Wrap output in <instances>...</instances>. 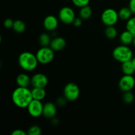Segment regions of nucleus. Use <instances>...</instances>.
<instances>
[{"mask_svg":"<svg viewBox=\"0 0 135 135\" xmlns=\"http://www.w3.org/2000/svg\"><path fill=\"white\" fill-rule=\"evenodd\" d=\"M32 100V91L28 87L18 86L12 93V101L18 108H27Z\"/></svg>","mask_w":135,"mask_h":135,"instance_id":"f257e3e1","label":"nucleus"},{"mask_svg":"<svg viewBox=\"0 0 135 135\" xmlns=\"http://www.w3.org/2000/svg\"><path fill=\"white\" fill-rule=\"evenodd\" d=\"M18 63L22 69L25 71H32L36 69L38 62L36 55L30 51H24L19 55Z\"/></svg>","mask_w":135,"mask_h":135,"instance_id":"f03ea898","label":"nucleus"},{"mask_svg":"<svg viewBox=\"0 0 135 135\" xmlns=\"http://www.w3.org/2000/svg\"><path fill=\"white\" fill-rule=\"evenodd\" d=\"M113 58L120 63L131 61L133 58V52L131 49L126 45H121L113 50L112 53Z\"/></svg>","mask_w":135,"mask_h":135,"instance_id":"7ed1b4c3","label":"nucleus"},{"mask_svg":"<svg viewBox=\"0 0 135 135\" xmlns=\"http://www.w3.org/2000/svg\"><path fill=\"white\" fill-rule=\"evenodd\" d=\"M36 57L40 64L46 65L53 61L54 59V51L48 46H44L37 51Z\"/></svg>","mask_w":135,"mask_h":135,"instance_id":"20e7f679","label":"nucleus"},{"mask_svg":"<svg viewBox=\"0 0 135 135\" xmlns=\"http://www.w3.org/2000/svg\"><path fill=\"white\" fill-rule=\"evenodd\" d=\"M101 19L103 24L106 26H115L119 19L118 12L112 8L105 9L102 13Z\"/></svg>","mask_w":135,"mask_h":135,"instance_id":"39448f33","label":"nucleus"},{"mask_svg":"<svg viewBox=\"0 0 135 135\" xmlns=\"http://www.w3.org/2000/svg\"><path fill=\"white\" fill-rule=\"evenodd\" d=\"M80 88L77 84L74 83H69L65 85L63 89V95L67 100L73 102L77 100L80 96Z\"/></svg>","mask_w":135,"mask_h":135,"instance_id":"423d86ee","label":"nucleus"},{"mask_svg":"<svg viewBox=\"0 0 135 135\" xmlns=\"http://www.w3.org/2000/svg\"><path fill=\"white\" fill-rule=\"evenodd\" d=\"M59 19L65 25L73 24L75 19V13L72 8L69 7H64L59 10L58 14Z\"/></svg>","mask_w":135,"mask_h":135,"instance_id":"0eeeda50","label":"nucleus"},{"mask_svg":"<svg viewBox=\"0 0 135 135\" xmlns=\"http://www.w3.org/2000/svg\"><path fill=\"white\" fill-rule=\"evenodd\" d=\"M26 108L30 115L33 117H39L43 115L44 104L40 100L33 99Z\"/></svg>","mask_w":135,"mask_h":135,"instance_id":"6e6552de","label":"nucleus"},{"mask_svg":"<svg viewBox=\"0 0 135 135\" xmlns=\"http://www.w3.org/2000/svg\"><path fill=\"white\" fill-rule=\"evenodd\" d=\"M135 86V79L133 75H124L119 81V88L123 92L131 91Z\"/></svg>","mask_w":135,"mask_h":135,"instance_id":"1a4fd4ad","label":"nucleus"},{"mask_svg":"<svg viewBox=\"0 0 135 135\" xmlns=\"http://www.w3.org/2000/svg\"><path fill=\"white\" fill-rule=\"evenodd\" d=\"M48 84L47 76L43 73H36L31 77V84L33 87L44 88Z\"/></svg>","mask_w":135,"mask_h":135,"instance_id":"9d476101","label":"nucleus"},{"mask_svg":"<svg viewBox=\"0 0 135 135\" xmlns=\"http://www.w3.org/2000/svg\"><path fill=\"white\" fill-rule=\"evenodd\" d=\"M59 21L57 18L54 15H47L44 19L43 25L44 28L47 31H54L57 28Z\"/></svg>","mask_w":135,"mask_h":135,"instance_id":"9b49d317","label":"nucleus"},{"mask_svg":"<svg viewBox=\"0 0 135 135\" xmlns=\"http://www.w3.org/2000/svg\"><path fill=\"white\" fill-rule=\"evenodd\" d=\"M57 113V108L52 102H47L44 104L43 115L46 118L52 119Z\"/></svg>","mask_w":135,"mask_h":135,"instance_id":"f8f14e48","label":"nucleus"},{"mask_svg":"<svg viewBox=\"0 0 135 135\" xmlns=\"http://www.w3.org/2000/svg\"><path fill=\"white\" fill-rule=\"evenodd\" d=\"M66 46V41L62 37H55L51 40L50 47L54 51H59L63 50Z\"/></svg>","mask_w":135,"mask_h":135,"instance_id":"ddd939ff","label":"nucleus"},{"mask_svg":"<svg viewBox=\"0 0 135 135\" xmlns=\"http://www.w3.org/2000/svg\"><path fill=\"white\" fill-rule=\"evenodd\" d=\"M16 83L18 86L28 87L31 84V78L26 73H21L16 78Z\"/></svg>","mask_w":135,"mask_h":135,"instance_id":"4468645a","label":"nucleus"},{"mask_svg":"<svg viewBox=\"0 0 135 135\" xmlns=\"http://www.w3.org/2000/svg\"><path fill=\"white\" fill-rule=\"evenodd\" d=\"M134 38V36L131 32H129V30H126L120 34L119 40L122 44L129 46V45L133 43Z\"/></svg>","mask_w":135,"mask_h":135,"instance_id":"2eb2a0df","label":"nucleus"},{"mask_svg":"<svg viewBox=\"0 0 135 135\" xmlns=\"http://www.w3.org/2000/svg\"><path fill=\"white\" fill-rule=\"evenodd\" d=\"M32 91V95L34 100H43L46 96V92L44 88H37V87H33Z\"/></svg>","mask_w":135,"mask_h":135,"instance_id":"dca6fc26","label":"nucleus"},{"mask_svg":"<svg viewBox=\"0 0 135 135\" xmlns=\"http://www.w3.org/2000/svg\"><path fill=\"white\" fill-rule=\"evenodd\" d=\"M121 70L124 75H133L135 73V70L133 67L132 61H129L121 63Z\"/></svg>","mask_w":135,"mask_h":135,"instance_id":"f3484780","label":"nucleus"},{"mask_svg":"<svg viewBox=\"0 0 135 135\" xmlns=\"http://www.w3.org/2000/svg\"><path fill=\"white\" fill-rule=\"evenodd\" d=\"M119 14V17L120 19H121L122 21H128L130 18L132 17V13L131 10L130 9V8L128 7H123L118 12Z\"/></svg>","mask_w":135,"mask_h":135,"instance_id":"a211bd4d","label":"nucleus"},{"mask_svg":"<svg viewBox=\"0 0 135 135\" xmlns=\"http://www.w3.org/2000/svg\"><path fill=\"white\" fill-rule=\"evenodd\" d=\"M92 15V11L90 7L88 5L80 8L79 11V16L83 20H87L91 17Z\"/></svg>","mask_w":135,"mask_h":135,"instance_id":"6ab92c4d","label":"nucleus"},{"mask_svg":"<svg viewBox=\"0 0 135 135\" xmlns=\"http://www.w3.org/2000/svg\"><path fill=\"white\" fill-rule=\"evenodd\" d=\"M13 29L17 33H22L26 30V25L21 20H16L14 21Z\"/></svg>","mask_w":135,"mask_h":135,"instance_id":"aec40b11","label":"nucleus"},{"mask_svg":"<svg viewBox=\"0 0 135 135\" xmlns=\"http://www.w3.org/2000/svg\"><path fill=\"white\" fill-rule=\"evenodd\" d=\"M117 30L114 26H108L105 29V35L109 39H114L117 37Z\"/></svg>","mask_w":135,"mask_h":135,"instance_id":"412c9836","label":"nucleus"},{"mask_svg":"<svg viewBox=\"0 0 135 135\" xmlns=\"http://www.w3.org/2000/svg\"><path fill=\"white\" fill-rule=\"evenodd\" d=\"M51 41V38L47 33H43L39 36V43L42 47L50 46Z\"/></svg>","mask_w":135,"mask_h":135,"instance_id":"4be33fe9","label":"nucleus"},{"mask_svg":"<svg viewBox=\"0 0 135 135\" xmlns=\"http://www.w3.org/2000/svg\"><path fill=\"white\" fill-rule=\"evenodd\" d=\"M126 29L135 36V17H133L127 21Z\"/></svg>","mask_w":135,"mask_h":135,"instance_id":"5701e85b","label":"nucleus"},{"mask_svg":"<svg viewBox=\"0 0 135 135\" xmlns=\"http://www.w3.org/2000/svg\"><path fill=\"white\" fill-rule=\"evenodd\" d=\"M134 94L131 92V91H128V92H124L123 95V100L125 104H130L134 101Z\"/></svg>","mask_w":135,"mask_h":135,"instance_id":"b1692460","label":"nucleus"},{"mask_svg":"<svg viewBox=\"0 0 135 135\" xmlns=\"http://www.w3.org/2000/svg\"><path fill=\"white\" fill-rule=\"evenodd\" d=\"M42 133L40 127L38 125H33L28 129L27 134L28 135H40Z\"/></svg>","mask_w":135,"mask_h":135,"instance_id":"393cba45","label":"nucleus"},{"mask_svg":"<svg viewBox=\"0 0 135 135\" xmlns=\"http://www.w3.org/2000/svg\"><path fill=\"white\" fill-rule=\"evenodd\" d=\"M74 5L79 8L88 5L90 0H71Z\"/></svg>","mask_w":135,"mask_h":135,"instance_id":"a878e982","label":"nucleus"},{"mask_svg":"<svg viewBox=\"0 0 135 135\" xmlns=\"http://www.w3.org/2000/svg\"><path fill=\"white\" fill-rule=\"evenodd\" d=\"M13 24H14V21L11 19V18H6L3 22V25L5 28H13Z\"/></svg>","mask_w":135,"mask_h":135,"instance_id":"bb28decb","label":"nucleus"},{"mask_svg":"<svg viewBox=\"0 0 135 135\" xmlns=\"http://www.w3.org/2000/svg\"><path fill=\"white\" fill-rule=\"evenodd\" d=\"M82 24H83V19L80 17H79V18L76 17L75 19L74 20L73 22V25L76 27H79V26H81Z\"/></svg>","mask_w":135,"mask_h":135,"instance_id":"cd10ccee","label":"nucleus"},{"mask_svg":"<svg viewBox=\"0 0 135 135\" xmlns=\"http://www.w3.org/2000/svg\"><path fill=\"white\" fill-rule=\"evenodd\" d=\"M27 133L21 129H16L12 132V135H26Z\"/></svg>","mask_w":135,"mask_h":135,"instance_id":"c85d7f7f","label":"nucleus"},{"mask_svg":"<svg viewBox=\"0 0 135 135\" xmlns=\"http://www.w3.org/2000/svg\"><path fill=\"white\" fill-rule=\"evenodd\" d=\"M129 7L131 10L133 14L135 15V0H130L129 4Z\"/></svg>","mask_w":135,"mask_h":135,"instance_id":"c756f323","label":"nucleus"},{"mask_svg":"<svg viewBox=\"0 0 135 135\" xmlns=\"http://www.w3.org/2000/svg\"><path fill=\"white\" fill-rule=\"evenodd\" d=\"M66 100H67V99L65 97H60L57 100V104L59 106H63V105H64L66 104Z\"/></svg>","mask_w":135,"mask_h":135,"instance_id":"7c9ffc66","label":"nucleus"},{"mask_svg":"<svg viewBox=\"0 0 135 135\" xmlns=\"http://www.w3.org/2000/svg\"><path fill=\"white\" fill-rule=\"evenodd\" d=\"M132 63H133V67H134V69L135 70V57H134L133 58V59H132Z\"/></svg>","mask_w":135,"mask_h":135,"instance_id":"2f4dec72","label":"nucleus"},{"mask_svg":"<svg viewBox=\"0 0 135 135\" xmlns=\"http://www.w3.org/2000/svg\"><path fill=\"white\" fill-rule=\"evenodd\" d=\"M133 45H134V47H135V36H134V40H133Z\"/></svg>","mask_w":135,"mask_h":135,"instance_id":"473e14b6","label":"nucleus"}]
</instances>
